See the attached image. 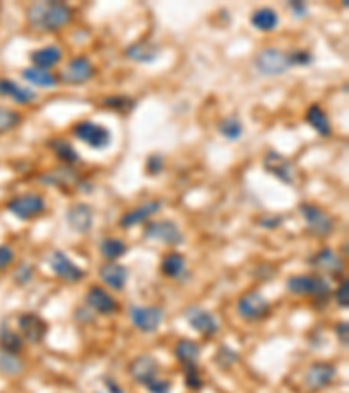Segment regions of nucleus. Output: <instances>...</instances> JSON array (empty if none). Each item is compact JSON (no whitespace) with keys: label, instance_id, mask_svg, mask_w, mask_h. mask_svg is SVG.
Segmentation results:
<instances>
[{"label":"nucleus","instance_id":"1","mask_svg":"<svg viewBox=\"0 0 349 393\" xmlns=\"http://www.w3.org/2000/svg\"><path fill=\"white\" fill-rule=\"evenodd\" d=\"M72 18V8L65 2H37L26 9V21L37 32H58Z\"/></svg>","mask_w":349,"mask_h":393},{"label":"nucleus","instance_id":"2","mask_svg":"<svg viewBox=\"0 0 349 393\" xmlns=\"http://www.w3.org/2000/svg\"><path fill=\"white\" fill-rule=\"evenodd\" d=\"M287 290L294 295L327 299L332 288L330 283L318 274H294L287 280Z\"/></svg>","mask_w":349,"mask_h":393},{"label":"nucleus","instance_id":"3","mask_svg":"<svg viewBox=\"0 0 349 393\" xmlns=\"http://www.w3.org/2000/svg\"><path fill=\"white\" fill-rule=\"evenodd\" d=\"M72 135L79 142L86 143L87 147L96 150L107 149L112 142V133H110L109 128L95 123V121H79L77 124H73Z\"/></svg>","mask_w":349,"mask_h":393},{"label":"nucleus","instance_id":"4","mask_svg":"<svg viewBox=\"0 0 349 393\" xmlns=\"http://www.w3.org/2000/svg\"><path fill=\"white\" fill-rule=\"evenodd\" d=\"M255 69L267 77H278L287 73L292 69L288 53L281 51L278 48H266L257 53L255 56Z\"/></svg>","mask_w":349,"mask_h":393},{"label":"nucleus","instance_id":"5","mask_svg":"<svg viewBox=\"0 0 349 393\" xmlns=\"http://www.w3.org/2000/svg\"><path fill=\"white\" fill-rule=\"evenodd\" d=\"M8 210L19 220H32L46 211V200L37 193H25L8 201Z\"/></svg>","mask_w":349,"mask_h":393},{"label":"nucleus","instance_id":"6","mask_svg":"<svg viewBox=\"0 0 349 393\" xmlns=\"http://www.w3.org/2000/svg\"><path fill=\"white\" fill-rule=\"evenodd\" d=\"M236 310L238 315H240L243 320L257 322L262 320V318H266L267 315H269L271 304L260 292L250 290L238 299Z\"/></svg>","mask_w":349,"mask_h":393},{"label":"nucleus","instance_id":"7","mask_svg":"<svg viewBox=\"0 0 349 393\" xmlns=\"http://www.w3.org/2000/svg\"><path fill=\"white\" fill-rule=\"evenodd\" d=\"M298 211L304 217L305 226L314 236H330L334 233V218L328 213H325L320 207L313 203H301L298 204Z\"/></svg>","mask_w":349,"mask_h":393},{"label":"nucleus","instance_id":"8","mask_svg":"<svg viewBox=\"0 0 349 393\" xmlns=\"http://www.w3.org/2000/svg\"><path fill=\"white\" fill-rule=\"evenodd\" d=\"M129 320L140 332L152 334L163 324L164 311L159 306H131Z\"/></svg>","mask_w":349,"mask_h":393},{"label":"nucleus","instance_id":"9","mask_svg":"<svg viewBox=\"0 0 349 393\" xmlns=\"http://www.w3.org/2000/svg\"><path fill=\"white\" fill-rule=\"evenodd\" d=\"M95 73V65L86 56H75L63 67L58 80H62L63 84H69V86H80V84H86L87 80H91Z\"/></svg>","mask_w":349,"mask_h":393},{"label":"nucleus","instance_id":"10","mask_svg":"<svg viewBox=\"0 0 349 393\" xmlns=\"http://www.w3.org/2000/svg\"><path fill=\"white\" fill-rule=\"evenodd\" d=\"M143 236L147 240L161 241V243L170 245V247H180V245L186 243V236L173 220L149 222L145 226V231H143Z\"/></svg>","mask_w":349,"mask_h":393},{"label":"nucleus","instance_id":"11","mask_svg":"<svg viewBox=\"0 0 349 393\" xmlns=\"http://www.w3.org/2000/svg\"><path fill=\"white\" fill-rule=\"evenodd\" d=\"M264 170L269 175L276 177L280 182L292 186L295 179V166L287 156L280 154L278 150H269L264 157Z\"/></svg>","mask_w":349,"mask_h":393},{"label":"nucleus","instance_id":"12","mask_svg":"<svg viewBox=\"0 0 349 393\" xmlns=\"http://www.w3.org/2000/svg\"><path fill=\"white\" fill-rule=\"evenodd\" d=\"M18 329L23 341H28L32 344H40L46 339L49 332V325L44 318L35 313H23L18 317Z\"/></svg>","mask_w":349,"mask_h":393},{"label":"nucleus","instance_id":"13","mask_svg":"<svg viewBox=\"0 0 349 393\" xmlns=\"http://www.w3.org/2000/svg\"><path fill=\"white\" fill-rule=\"evenodd\" d=\"M49 264H51V270L60 280L66 281V283H77L84 278V270L80 266H77L75 262L65 254V252H55L49 259Z\"/></svg>","mask_w":349,"mask_h":393},{"label":"nucleus","instance_id":"14","mask_svg":"<svg viewBox=\"0 0 349 393\" xmlns=\"http://www.w3.org/2000/svg\"><path fill=\"white\" fill-rule=\"evenodd\" d=\"M93 208L87 203H73L66 210V224L77 234H86L93 229Z\"/></svg>","mask_w":349,"mask_h":393},{"label":"nucleus","instance_id":"15","mask_svg":"<svg viewBox=\"0 0 349 393\" xmlns=\"http://www.w3.org/2000/svg\"><path fill=\"white\" fill-rule=\"evenodd\" d=\"M186 318L189 322L190 327L197 332V334L204 335V338H213L218 332V320L210 313V311L203 310V308H189L186 311Z\"/></svg>","mask_w":349,"mask_h":393},{"label":"nucleus","instance_id":"16","mask_svg":"<svg viewBox=\"0 0 349 393\" xmlns=\"http://www.w3.org/2000/svg\"><path fill=\"white\" fill-rule=\"evenodd\" d=\"M86 304L91 308L95 313L103 315V317H110V315L119 311V304L116 299L102 287H91L86 294Z\"/></svg>","mask_w":349,"mask_h":393},{"label":"nucleus","instance_id":"17","mask_svg":"<svg viewBox=\"0 0 349 393\" xmlns=\"http://www.w3.org/2000/svg\"><path fill=\"white\" fill-rule=\"evenodd\" d=\"M157 371H159V364L152 355H138L131 360L129 367H127L131 378L143 386L152 381L154 378H157Z\"/></svg>","mask_w":349,"mask_h":393},{"label":"nucleus","instance_id":"18","mask_svg":"<svg viewBox=\"0 0 349 393\" xmlns=\"http://www.w3.org/2000/svg\"><path fill=\"white\" fill-rule=\"evenodd\" d=\"M335 374H337L335 365L328 364V362H318V364H313L307 369L304 376V383L310 390H321L334 381Z\"/></svg>","mask_w":349,"mask_h":393},{"label":"nucleus","instance_id":"19","mask_svg":"<svg viewBox=\"0 0 349 393\" xmlns=\"http://www.w3.org/2000/svg\"><path fill=\"white\" fill-rule=\"evenodd\" d=\"M161 208H163V203H161V201H157V200L147 201V203H143V204H140V207L133 208V210L126 211V213L120 217L119 226L123 227V229H129V227H133V226H138V224L149 220L152 215H156Z\"/></svg>","mask_w":349,"mask_h":393},{"label":"nucleus","instance_id":"20","mask_svg":"<svg viewBox=\"0 0 349 393\" xmlns=\"http://www.w3.org/2000/svg\"><path fill=\"white\" fill-rule=\"evenodd\" d=\"M0 96L11 98L18 105H30L37 100V93L30 87L19 86L16 80L9 77H0Z\"/></svg>","mask_w":349,"mask_h":393},{"label":"nucleus","instance_id":"21","mask_svg":"<svg viewBox=\"0 0 349 393\" xmlns=\"http://www.w3.org/2000/svg\"><path fill=\"white\" fill-rule=\"evenodd\" d=\"M40 182H42L44 186H56L62 187V189H66V187H82L77 171L73 170L72 166H65V164L42 175V177H40Z\"/></svg>","mask_w":349,"mask_h":393},{"label":"nucleus","instance_id":"22","mask_svg":"<svg viewBox=\"0 0 349 393\" xmlns=\"http://www.w3.org/2000/svg\"><path fill=\"white\" fill-rule=\"evenodd\" d=\"M127 60L136 63H154L161 55L159 44L150 40H140V42L129 44L124 51Z\"/></svg>","mask_w":349,"mask_h":393},{"label":"nucleus","instance_id":"23","mask_svg":"<svg viewBox=\"0 0 349 393\" xmlns=\"http://www.w3.org/2000/svg\"><path fill=\"white\" fill-rule=\"evenodd\" d=\"M311 264L330 277H339L344 271V262L337 254H334L332 248H321L320 252H316L311 257Z\"/></svg>","mask_w":349,"mask_h":393},{"label":"nucleus","instance_id":"24","mask_svg":"<svg viewBox=\"0 0 349 393\" xmlns=\"http://www.w3.org/2000/svg\"><path fill=\"white\" fill-rule=\"evenodd\" d=\"M30 60H32L33 65L37 69L44 70H51L56 65H60L63 60V49L58 46H46V48L35 49V51L30 53Z\"/></svg>","mask_w":349,"mask_h":393},{"label":"nucleus","instance_id":"25","mask_svg":"<svg viewBox=\"0 0 349 393\" xmlns=\"http://www.w3.org/2000/svg\"><path fill=\"white\" fill-rule=\"evenodd\" d=\"M100 278L102 281H105L107 287L114 288V290H123L127 281V270L123 264L109 262L100 268Z\"/></svg>","mask_w":349,"mask_h":393},{"label":"nucleus","instance_id":"26","mask_svg":"<svg viewBox=\"0 0 349 393\" xmlns=\"http://www.w3.org/2000/svg\"><path fill=\"white\" fill-rule=\"evenodd\" d=\"M305 123L310 124L320 137L332 135L330 117H328V114L318 103H313L310 109L305 110Z\"/></svg>","mask_w":349,"mask_h":393},{"label":"nucleus","instance_id":"27","mask_svg":"<svg viewBox=\"0 0 349 393\" xmlns=\"http://www.w3.org/2000/svg\"><path fill=\"white\" fill-rule=\"evenodd\" d=\"M23 79L26 80V82H30L32 86H37V87H42V89H51V87H56L58 86V76H56L55 72H51V70H44V69H37V67H28V69H25L21 72Z\"/></svg>","mask_w":349,"mask_h":393},{"label":"nucleus","instance_id":"28","mask_svg":"<svg viewBox=\"0 0 349 393\" xmlns=\"http://www.w3.org/2000/svg\"><path fill=\"white\" fill-rule=\"evenodd\" d=\"M49 149L55 152V156L62 161L65 166H73V164L80 163V154L77 152L75 147L72 146V142L65 139H53L48 143Z\"/></svg>","mask_w":349,"mask_h":393},{"label":"nucleus","instance_id":"29","mask_svg":"<svg viewBox=\"0 0 349 393\" xmlns=\"http://www.w3.org/2000/svg\"><path fill=\"white\" fill-rule=\"evenodd\" d=\"M250 21L258 32H274L280 25V16L273 8H260L251 15Z\"/></svg>","mask_w":349,"mask_h":393},{"label":"nucleus","instance_id":"30","mask_svg":"<svg viewBox=\"0 0 349 393\" xmlns=\"http://www.w3.org/2000/svg\"><path fill=\"white\" fill-rule=\"evenodd\" d=\"M174 357L182 365L186 364H197L201 355V348L196 341L193 339H180L177 344H174Z\"/></svg>","mask_w":349,"mask_h":393},{"label":"nucleus","instance_id":"31","mask_svg":"<svg viewBox=\"0 0 349 393\" xmlns=\"http://www.w3.org/2000/svg\"><path fill=\"white\" fill-rule=\"evenodd\" d=\"M187 270V261L179 252H171L161 262V271L168 278H180Z\"/></svg>","mask_w":349,"mask_h":393},{"label":"nucleus","instance_id":"32","mask_svg":"<svg viewBox=\"0 0 349 393\" xmlns=\"http://www.w3.org/2000/svg\"><path fill=\"white\" fill-rule=\"evenodd\" d=\"M23 338L19 332L12 331L8 325H0V346L4 351L18 355L23 348Z\"/></svg>","mask_w":349,"mask_h":393},{"label":"nucleus","instance_id":"33","mask_svg":"<svg viewBox=\"0 0 349 393\" xmlns=\"http://www.w3.org/2000/svg\"><path fill=\"white\" fill-rule=\"evenodd\" d=\"M243 131H244L243 123L234 116L224 117V119L218 123V133H220L226 140H229V142H236V140H240L241 137H243Z\"/></svg>","mask_w":349,"mask_h":393},{"label":"nucleus","instance_id":"34","mask_svg":"<svg viewBox=\"0 0 349 393\" xmlns=\"http://www.w3.org/2000/svg\"><path fill=\"white\" fill-rule=\"evenodd\" d=\"M103 107L110 110H116V112L124 114L127 116L129 112H133V109L136 107V100L131 98V96H124V95H112L103 98Z\"/></svg>","mask_w":349,"mask_h":393},{"label":"nucleus","instance_id":"35","mask_svg":"<svg viewBox=\"0 0 349 393\" xmlns=\"http://www.w3.org/2000/svg\"><path fill=\"white\" fill-rule=\"evenodd\" d=\"M100 252H102L103 257L114 262L123 257V255H126L127 247L124 241L117 240V238H105V240L100 243Z\"/></svg>","mask_w":349,"mask_h":393},{"label":"nucleus","instance_id":"36","mask_svg":"<svg viewBox=\"0 0 349 393\" xmlns=\"http://www.w3.org/2000/svg\"><path fill=\"white\" fill-rule=\"evenodd\" d=\"M23 371V362L19 360L18 355L9 353L0 348V372L6 376H18Z\"/></svg>","mask_w":349,"mask_h":393},{"label":"nucleus","instance_id":"37","mask_svg":"<svg viewBox=\"0 0 349 393\" xmlns=\"http://www.w3.org/2000/svg\"><path fill=\"white\" fill-rule=\"evenodd\" d=\"M19 123H21V114L9 109V107L0 105V135L18 128Z\"/></svg>","mask_w":349,"mask_h":393},{"label":"nucleus","instance_id":"38","mask_svg":"<svg viewBox=\"0 0 349 393\" xmlns=\"http://www.w3.org/2000/svg\"><path fill=\"white\" fill-rule=\"evenodd\" d=\"M240 360V355H238L236 349H233L231 346H220V349L217 351V355H215V362H217V365H220L222 369H229L233 367L236 362Z\"/></svg>","mask_w":349,"mask_h":393},{"label":"nucleus","instance_id":"39","mask_svg":"<svg viewBox=\"0 0 349 393\" xmlns=\"http://www.w3.org/2000/svg\"><path fill=\"white\" fill-rule=\"evenodd\" d=\"M184 379H186L187 388L194 390V392L201 390V386H203V378H201V372L196 364L184 365Z\"/></svg>","mask_w":349,"mask_h":393},{"label":"nucleus","instance_id":"40","mask_svg":"<svg viewBox=\"0 0 349 393\" xmlns=\"http://www.w3.org/2000/svg\"><path fill=\"white\" fill-rule=\"evenodd\" d=\"M292 67H307L314 62V55L305 49H295V51L288 53Z\"/></svg>","mask_w":349,"mask_h":393},{"label":"nucleus","instance_id":"41","mask_svg":"<svg viewBox=\"0 0 349 393\" xmlns=\"http://www.w3.org/2000/svg\"><path fill=\"white\" fill-rule=\"evenodd\" d=\"M145 168H147V173L156 177V175H159L161 171L164 170V157L161 156V154H150L149 159H147L145 163Z\"/></svg>","mask_w":349,"mask_h":393},{"label":"nucleus","instance_id":"42","mask_svg":"<svg viewBox=\"0 0 349 393\" xmlns=\"http://www.w3.org/2000/svg\"><path fill=\"white\" fill-rule=\"evenodd\" d=\"M335 301H337L339 308L348 310V306H349V281L348 280H342V283L339 285V288L335 290Z\"/></svg>","mask_w":349,"mask_h":393},{"label":"nucleus","instance_id":"43","mask_svg":"<svg viewBox=\"0 0 349 393\" xmlns=\"http://www.w3.org/2000/svg\"><path fill=\"white\" fill-rule=\"evenodd\" d=\"M145 388L150 393H171V383L163 378H154L152 381L147 383Z\"/></svg>","mask_w":349,"mask_h":393},{"label":"nucleus","instance_id":"44","mask_svg":"<svg viewBox=\"0 0 349 393\" xmlns=\"http://www.w3.org/2000/svg\"><path fill=\"white\" fill-rule=\"evenodd\" d=\"M32 277H33V270L28 266V264H21V266L15 271V274H12L16 285H26L28 281H32Z\"/></svg>","mask_w":349,"mask_h":393},{"label":"nucleus","instance_id":"45","mask_svg":"<svg viewBox=\"0 0 349 393\" xmlns=\"http://www.w3.org/2000/svg\"><path fill=\"white\" fill-rule=\"evenodd\" d=\"M15 261V250L9 245H0V271L9 268Z\"/></svg>","mask_w":349,"mask_h":393},{"label":"nucleus","instance_id":"46","mask_svg":"<svg viewBox=\"0 0 349 393\" xmlns=\"http://www.w3.org/2000/svg\"><path fill=\"white\" fill-rule=\"evenodd\" d=\"M335 334H337L339 341L344 346H348V338H349V324L348 322H339L335 325Z\"/></svg>","mask_w":349,"mask_h":393},{"label":"nucleus","instance_id":"47","mask_svg":"<svg viewBox=\"0 0 349 393\" xmlns=\"http://www.w3.org/2000/svg\"><path fill=\"white\" fill-rule=\"evenodd\" d=\"M288 8L292 9V12L295 15V18H305V15H307V6H305L304 2L292 0V2H288Z\"/></svg>","mask_w":349,"mask_h":393},{"label":"nucleus","instance_id":"48","mask_svg":"<svg viewBox=\"0 0 349 393\" xmlns=\"http://www.w3.org/2000/svg\"><path fill=\"white\" fill-rule=\"evenodd\" d=\"M281 220H283V217H264L258 220V224H260V227H266V229H276L281 224Z\"/></svg>","mask_w":349,"mask_h":393},{"label":"nucleus","instance_id":"49","mask_svg":"<svg viewBox=\"0 0 349 393\" xmlns=\"http://www.w3.org/2000/svg\"><path fill=\"white\" fill-rule=\"evenodd\" d=\"M105 388H107V393H124V390L110 378L105 379Z\"/></svg>","mask_w":349,"mask_h":393},{"label":"nucleus","instance_id":"50","mask_svg":"<svg viewBox=\"0 0 349 393\" xmlns=\"http://www.w3.org/2000/svg\"><path fill=\"white\" fill-rule=\"evenodd\" d=\"M96 393H102V392H96Z\"/></svg>","mask_w":349,"mask_h":393}]
</instances>
